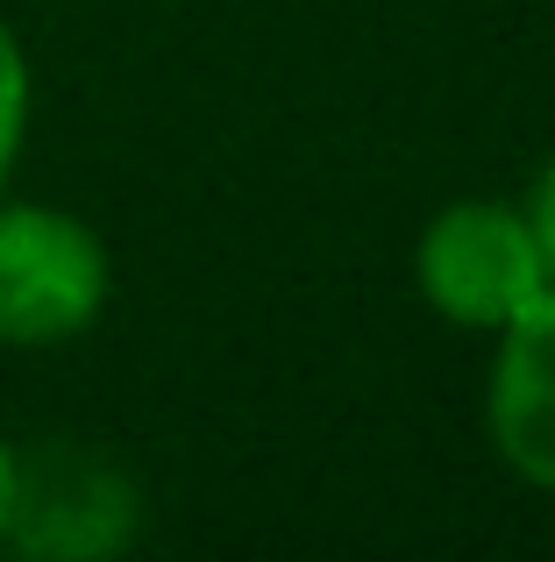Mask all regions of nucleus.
Listing matches in <instances>:
<instances>
[{
	"label": "nucleus",
	"instance_id": "f257e3e1",
	"mask_svg": "<svg viewBox=\"0 0 555 562\" xmlns=\"http://www.w3.org/2000/svg\"><path fill=\"white\" fill-rule=\"evenodd\" d=\"M114 257L71 206L0 192V349H65L107 314Z\"/></svg>",
	"mask_w": 555,
	"mask_h": 562
},
{
	"label": "nucleus",
	"instance_id": "f03ea898",
	"mask_svg": "<svg viewBox=\"0 0 555 562\" xmlns=\"http://www.w3.org/2000/svg\"><path fill=\"white\" fill-rule=\"evenodd\" d=\"M414 285L449 328L499 335L513 314L555 285L548 257L528 228V206L506 200H449L442 214L420 228L414 249Z\"/></svg>",
	"mask_w": 555,
	"mask_h": 562
},
{
	"label": "nucleus",
	"instance_id": "7ed1b4c3",
	"mask_svg": "<svg viewBox=\"0 0 555 562\" xmlns=\"http://www.w3.org/2000/svg\"><path fill=\"white\" fill-rule=\"evenodd\" d=\"M143 535V484L86 441H43L22 456L8 549L29 562H107Z\"/></svg>",
	"mask_w": 555,
	"mask_h": 562
},
{
	"label": "nucleus",
	"instance_id": "20e7f679",
	"mask_svg": "<svg viewBox=\"0 0 555 562\" xmlns=\"http://www.w3.org/2000/svg\"><path fill=\"white\" fill-rule=\"evenodd\" d=\"M485 427L513 477H528L534 492H555V285L499 328Z\"/></svg>",
	"mask_w": 555,
	"mask_h": 562
},
{
	"label": "nucleus",
	"instance_id": "39448f33",
	"mask_svg": "<svg viewBox=\"0 0 555 562\" xmlns=\"http://www.w3.org/2000/svg\"><path fill=\"white\" fill-rule=\"evenodd\" d=\"M29 108H36V71H29V50L14 36V22L0 14V192L14 186V165H22Z\"/></svg>",
	"mask_w": 555,
	"mask_h": 562
},
{
	"label": "nucleus",
	"instance_id": "423d86ee",
	"mask_svg": "<svg viewBox=\"0 0 555 562\" xmlns=\"http://www.w3.org/2000/svg\"><path fill=\"white\" fill-rule=\"evenodd\" d=\"M528 228H534V243H542V257H548V278H555V157L542 171H534V192H528Z\"/></svg>",
	"mask_w": 555,
	"mask_h": 562
},
{
	"label": "nucleus",
	"instance_id": "0eeeda50",
	"mask_svg": "<svg viewBox=\"0 0 555 562\" xmlns=\"http://www.w3.org/2000/svg\"><path fill=\"white\" fill-rule=\"evenodd\" d=\"M14 484H22V449L0 435V549H8V527H14Z\"/></svg>",
	"mask_w": 555,
	"mask_h": 562
}]
</instances>
